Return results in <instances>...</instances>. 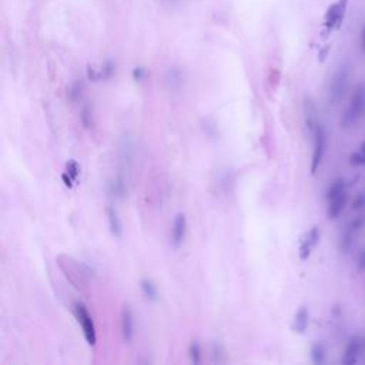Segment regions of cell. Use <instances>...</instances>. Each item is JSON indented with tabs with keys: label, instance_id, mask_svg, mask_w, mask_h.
<instances>
[{
	"label": "cell",
	"instance_id": "1",
	"mask_svg": "<svg viewBox=\"0 0 365 365\" xmlns=\"http://www.w3.org/2000/svg\"><path fill=\"white\" fill-rule=\"evenodd\" d=\"M73 314H75V318L77 320L79 325L82 327V331H83V335H85L86 342L89 345L94 347L96 342H97V332H96V325H94L93 317L90 315L89 310L86 308L85 304L76 303L73 306Z\"/></svg>",
	"mask_w": 365,
	"mask_h": 365
},
{
	"label": "cell",
	"instance_id": "2",
	"mask_svg": "<svg viewBox=\"0 0 365 365\" xmlns=\"http://www.w3.org/2000/svg\"><path fill=\"white\" fill-rule=\"evenodd\" d=\"M120 330H121V335L124 342H131L134 338V317L131 310L127 306L121 308L120 313Z\"/></svg>",
	"mask_w": 365,
	"mask_h": 365
},
{
	"label": "cell",
	"instance_id": "3",
	"mask_svg": "<svg viewBox=\"0 0 365 365\" xmlns=\"http://www.w3.org/2000/svg\"><path fill=\"white\" fill-rule=\"evenodd\" d=\"M187 234V218L184 214H177V217L173 221V227H171V243L174 247H180Z\"/></svg>",
	"mask_w": 365,
	"mask_h": 365
},
{
	"label": "cell",
	"instance_id": "4",
	"mask_svg": "<svg viewBox=\"0 0 365 365\" xmlns=\"http://www.w3.org/2000/svg\"><path fill=\"white\" fill-rule=\"evenodd\" d=\"M317 240H318V231H317V229L311 230L306 236V238L301 241V247H300V257H301V260H307L310 257L311 250L314 248Z\"/></svg>",
	"mask_w": 365,
	"mask_h": 365
},
{
	"label": "cell",
	"instance_id": "5",
	"mask_svg": "<svg viewBox=\"0 0 365 365\" xmlns=\"http://www.w3.org/2000/svg\"><path fill=\"white\" fill-rule=\"evenodd\" d=\"M79 176H80V166H79L77 162H75V160H70V162L66 164V171H64L63 176H61L63 183H64L68 188H71L73 184L77 181V179H79Z\"/></svg>",
	"mask_w": 365,
	"mask_h": 365
},
{
	"label": "cell",
	"instance_id": "6",
	"mask_svg": "<svg viewBox=\"0 0 365 365\" xmlns=\"http://www.w3.org/2000/svg\"><path fill=\"white\" fill-rule=\"evenodd\" d=\"M107 221H109V227H110L111 234L114 237H121L123 229H121V221L117 211L113 207H107Z\"/></svg>",
	"mask_w": 365,
	"mask_h": 365
},
{
	"label": "cell",
	"instance_id": "7",
	"mask_svg": "<svg viewBox=\"0 0 365 365\" xmlns=\"http://www.w3.org/2000/svg\"><path fill=\"white\" fill-rule=\"evenodd\" d=\"M140 288H141V293L147 300L150 301H156L159 298V289H157V285L154 284L152 280H143L140 282Z\"/></svg>",
	"mask_w": 365,
	"mask_h": 365
},
{
	"label": "cell",
	"instance_id": "8",
	"mask_svg": "<svg viewBox=\"0 0 365 365\" xmlns=\"http://www.w3.org/2000/svg\"><path fill=\"white\" fill-rule=\"evenodd\" d=\"M308 324V313L306 308H301L294 318V324H293V330L296 332H304Z\"/></svg>",
	"mask_w": 365,
	"mask_h": 365
},
{
	"label": "cell",
	"instance_id": "9",
	"mask_svg": "<svg viewBox=\"0 0 365 365\" xmlns=\"http://www.w3.org/2000/svg\"><path fill=\"white\" fill-rule=\"evenodd\" d=\"M188 355L194 364L201 362V347H200L198 341H191V344L188 347Z\"/></svg>",
	"mask_w": 365,
	"mask_h": 365
},
{
	"label": "cell",
	"instance_id": "10",
	"mask_svg": "<svg viewBox=\"0 0 365 365\" xmlns=\"http://www.w3.org/2000/svg\"><path fill=\"white\" fill-rule=\"evenodd\" d=\"M82 121L85 124V127H90L93 124V120H92V110L89 107H85L82 111Z\"/></svg>",
	"mask_w": 365,
	"mask_h": 365
},
{
	"label": "cell",
	"instance_id": "11",
	"mask_svg": "<svg viewBox=\"0 0 365 365\" xmlns=\"http://www.w3.org/2000/svg\"><path fill=\"white\" fill-rule=\"evenodd\" d=\"M204 131L207 133V136L215 137V134H217V127H215V124L212 123L211 120H205V124H204Z\"/></svg>",
	"mask_w": 365,
	"mask_h": 365
},
{
	"label": "cell",
	"instance_id": "12",
	"mask_svg": "<svg viewBox=\"0 0 365 365\" xmlns=\"http://www.w3.org/2000/svg\"><path fill=\"white\" fill-rule=\"evenodd\" d=\"M133 77H134V80H143V77H144V70L141 67H137L134 68V71H133Z\"/></svg>",
	"mask_w": 365,
	"mask_h": 365
}]
</instances>
